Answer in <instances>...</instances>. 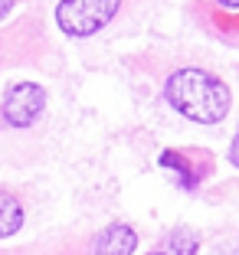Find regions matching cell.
I'll return each instance as SVG.
<instances>
[{
  "mask_svg": "<svg viewBox=\"0 0 239 255\" xmlns=\"http://www.w3.org/2000/svg\"><path fill=\"white\" fill-rule=\"evenodd\" d=\"M230 160H233V164L239 167V134L233 137V147H230Z\"/></svg>",
  "mask_w": 239,
  "mask_h": 255,
  "instance_id": "cell-8",
  "label": "cell"
},
{
  "mask_svg": "<svg viewBox=\"0 0 239 255\" xmlns=\"http://www.w3.org/2000/svg\"><path fill=\"white\" fill-rule=\"evenodd\" d=\"M197 249H200L197 233H190V229H177V233L167 239L164 252H167V255H197Z\"/></svg>",
  "mask_w": 239,
  "mask_h": 255,
  "instance_id": "cell-6",
  "label": "cell"
},
{
  "mask_svg": "<svg viewBox=\"0 0 239 255\" xmlns=\"http://www.w3.org/2000/svg\"><path fill=\"white\" fill-rule=\"evenodd\" d=\"M46 108V92L36 82H16L3 98V118L13 128H30Z\"/></svg>",
  "mask_w": 239,
  "mask_h": 255,
  "instance_id": "cell-3",
  "label": "cell"
},
{
  "mask_svg": "<svg viewBox=\"0 0 239 255\" xmlns=\"http://www.w3.org/2000/svg\"><path fill=\"white\" fill-rule=\"evenodd\" d=\"M121 0H59L56 23L66 36H92L118 13Z\"/></svg>",
  "mask_w": 239,
  "mask_h": 255,
  "instance_id": "cell-2",
  "label": "cell"
},
{
  "mask_svg": "<svg viewBox=\"0 0 239 255\" xmlns=\"http://www.w3.org/2000/svg\"><path fill=\"white\" fill-rule=\"evenodd\" d=\"M135 246H138L135 229L125 226V223H115L105 233H98L95 246H92V255H131Z\"/></svg>",
  "mask_w": 239,
  "mask_h": 255,
  "instance_id": "cell-4",
  "label": "cell"
},
{
  "mask_svg": "<svg viewBox=\"0 0 239 255\" xmlns=\"http://www.w3.org/2000/svg\"><path fill=\"white\" fill-rule=\"evenodd\" d=\"M161 167H171V170H177L180 173V187L184 190H190V187H197V180H200V177H197V173H190V164L187 160H180L177 154H174V150H167V154H161Z\"/></svg>",
  "mask_w": 239,
  "mask_h": 255,
  "instance_id": "cell-7",
  "label": "cell"
},
{
  "mask_svg": "<svg viewBox=\"0 0 239 255\" xmlns=\"http://www.w3.org/2000/svg\"><path fill=\"white\" fill-rule=\"evenodd\" d=\"M223 10H239V0H217Z\"/></svg>",
  "mask_w": 239,
  "mask_h": 255,
  "instance_id": "cell-10",
  "label": "cell"
},
{
  "mask_svg": "<svg viewBox=\"0 0 239 255\" xmlns=\"http://www.w3.org/2000/svg\"><path fill=\"white\" fill-rule=\"evenodd\" d=\"M164 98L197 125H220L230 112V89L203 69H180L164 82Z\"/></svg>",
  "mask_w": 239,
  "mask_h": 255,
  "instance_id": "cell-1",
  "label": "cell"
},
{
  "mask_svg": "<svg viewBox=\"0 0 239 255\" xmlns=\"http://www.w3.org/2000/svg\"><path fill=\"white\" fill-rule=\"evenodd\" d=\"M10 10H13V0H0V20H3Z\"/></svg>",
  "mask_w": 239,
  "mask_h": 255,
  "instance_id": "cell-9",
  "label": "cell"
},
{
  "mask_svg": "<svg viewBox=\"0 0 239 255\" xmlns=\"http://www.w3.org/2000/svg\"><path fill=\"white\" fill-rule=\"evenodd\" d=\"M23 226V206L13 193L7 190H0V239H7V236L20 233Z\"/></svg>",
  "mask_w": 239,
  "mask_h": 255,
  "instance_id": "cell-5",
  "label": "cell"
},
{
  "mask_svg": "<svg viewBox=\"0 0 239 255\" xmlns=\"http://www.w3.org/2000/svg\"><path fill=\"white\" fill-rule=\"evenodd\" d=\"M148 255H167V252H164V249H154V252H148Z\"/></svg>",
  "mask_w": 239,
  "mask_h": 255,
  "instance_id": "cell-11",
  "label": "cell"
}]
</instances>
